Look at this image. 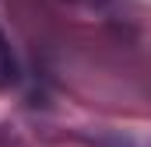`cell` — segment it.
I'll return each mask as SVG.
<instances>
[{"label":"cell","mask_w":151,"mask_h":147,"mask_svg":"<svg viewBox=\"0 0 151 147\" xmlns=\"http://www.w3.org/2000/svg\"><path fill=\"white\" fill-rule=\"evenodd\" d=\"M14 81H18V63H14V53H11L4 32H0V91H7Z\"/></svg>","instance_id":"1"}]
</instances>
